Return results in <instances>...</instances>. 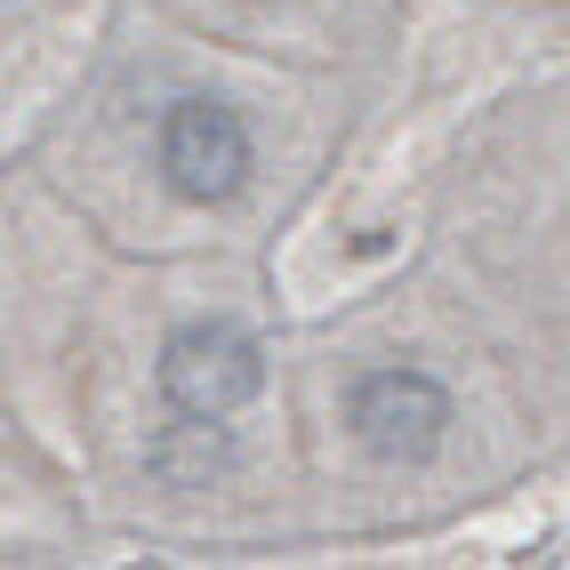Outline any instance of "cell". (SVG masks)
I'll return each instance as SVG.
<instances>
[{
  "instance_id": "6da1fadb",
  "label": "cell",
  "mask_w": 570,
  "mask_h": 570,
  "mask_svg": "<svg viewBox=\"0 0 570 570\" xmlns=\"http://www.w3.org/2000/svg\"><path fill=\"white\" fill-rule=\"evenodd\" d=\"M161 394L185 417H234L265 394V346L242 322H185L161 346Z\"/></svg>"
},
{
  "instance_id": "7a4b0ae2",
  "label": "cell",
  "mask_w": 570,
  "mask_h": 570,
  "mask_svg": "<svg viewBox=\"0 0 570 570\" xmlns=\"http://www.w3.org/2000/svg\"><path fill=\"white\" fill-rule=\"evenodd\" d=\"M161 177L177 202H234L249 177V129L234 105L217 97H185L161 121Z\"/></svg>"
},
{
  "instance_id": "3957f363",
  "label": "cell",
  "mask_w": 570,
  "mask_h": 570,
  "mask_svg": "<svg viewBox=\"0 0 570 570\" xmlns=\"http://www.w3.org/2000/svg\"><path fill=\"white\" fill-rule=\"evenodd\" d=\"M354 434L386 466H426L450 434V394L426 370H370L354 386Z\"/></svg>"
}]
</instances>
